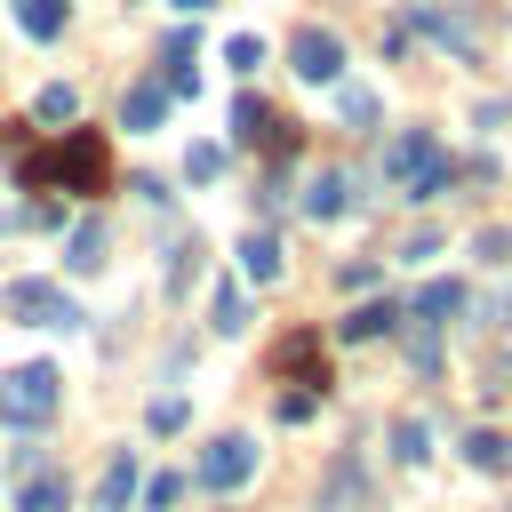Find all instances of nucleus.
Returning a JSON list of instances; mask_svg holds the SVG:
<instances>
[{
	"label": "nucleus",
	"mask_w": 512,
	"mask_h": 512,
	"mask_svg": "<svg viewBox=\"0 0 512 512\" xmlns=\"http://www.w3.org/2000/svg\"><path fill=\"white\" fill-rule=\"evenodd\" d=\"M136 496H144V504H152V512H168V504H176V496H184V480H176V472H160V480H144V488H136Z\"/></svg>",
	"instance_id": "obj_25"
},
{
	"label": "nucleus",
	"mask_w": 512,
	"mask_h": 512,
	"mask_svg": "<svg viewBox=\"0 0 512 512\" xmlns=\"http://www.w3.org/2000/svg\"><path fill=\"white\" fill-rule=\"evenodd\" d=\"M240 272H248L256 288H272V280H280V240H272V232H248V240H240Z\"/></svg>",
	"instance_id": "obj_18"
},
{
	"label": "nucleus",
	"mask_w": 512,
	"mask_h": 512,
	"mask_svg": "<svg viewBox=\"0 0 512 512\" xmlns=\"http://www.w3.org/2000/svg\"><path fill=\"white\" fill-rule=\"evenodd\" d=\"M176 424H184V400H176V392H168V400H152V432H176Z\"/></svg>",
	"instance_id": "obj_27"
},
{
	"label": "nucleus",
	"mask_w": 512,
	"mask_h": 512,
	"mask_svg": "<svg viewBox=\"0 0 512 512\" xmlns=\"http://www.w3.org/2000/svg\"><path fill=\"white\" fill-rule=\"evenodd\" d=\"M448 144L432 136V128H400L392 144H384V184L392 192H408V200H440L448 192Z\"/></svg>",
	"instance_id": "obj_2"
},
{
	"label": "nucleus",
	"mask_w": 512,
	"mask_h": 512,
	"mask_svg": "<svg viewBox=\"0 0 512 512\" xmlns=\"http://www.w3.org/2000/svg\"><path fill=\"white\" fill-rule=\"evenodd\" d=\"M72 112H80V88H64V80H56V88H40V96H32V120H48V128H64V120H72Z\"/></svg>",
	"instance_id": "obj_20"
},
{
	"label": "nucleus",
	"mask_w": 512,
	"mask_h": 512,
	"mask_svg": "<svg viewBox=\"0 0 512 512\" xmlns=\"http://www.w3.org/2000/svg\"><path fill=\"white\" fill-rule=\"evenodd\" d=\"M216 168H224V144H192V160H184V176H200V184H208Z\"/></svg>",
	"instance_id": "obj_26"
},
{
	"label": "nucleus",
	"mask_w": 512,
	"mask_h": 512,
	"mask_svg": "<svg viewBox=\"0 0 512 512\" xmlns=\"http://www.w3.org/2000/svg\"><path fill=\"white\" fill-rule=\"evenodd\" d=\"M160 64H168V72H160V88H168V96H192V88H200V72H192V32H168Z\"/></svg>",
	"instance_id": "obj_17"
},
{
	"label": "nucleus",
	"mask_w": 512,
	"mask_h": 512,
	"mask_svg": "<svg viewBox=\"0 0 512 512\" xmlns=\"http://www.w3.org/2000/svg\"><path fill=\"white\" fill-rule=\"evenodd\" d=\"M408 312H416V328H448V320L464 312V288H456V280H424Z\"/></svg>",
	"instance_id": "obj_12"
},
{
	"label": "nucleus",
	"mask_w": 512,
	"mask_h": 512,
	"mask_svg": "<svg viewBox=\"0 0 512 512\" xmlns=\"http://www.w3.org/2000/svg\"><path fill=\"white\" fill-rule=\"evenodd\" d=\"M464 456H472L480 472H504V464H512V440H504V432H472V440H464Z\"/></svg>",
	"instance_id": "obj_23"
},
{
	"label": "nucleus",
	"mask_w": 512,
	"mask_h": 512,
	"mask_svg": "<svg viewBox=\"0 0 512 512\" xmlns=\"http://www.w3.org/2000/svg\"><path fill=\"white\" fill-rule=\"evenodd\" d=\"M64 504H72V480L40 448H16V512H64Z\"/></svg>",
	"instance_id": "obj_6"
},
{
	"label": "nucleus",
	"mask_w": 512,
	"mask_h": 512,
	"mask_svg": "<svg viewBox=\"0 0 512 512\" xmlns=\"http://www.w3.org/2000/svg\"><path fill=\"white\" fill-rule=\"evenodd\" d=\"M56 400H64V376L48 360H24L0 376V424H16V432H40L56 416Z\"/></svg>",
	"instance_id": "obj_3"
},
{
	"label": "nucleus",
	"mask_w": 512,
	"mask_h": 512,
	"mask_svg": "<svg viewBox=\"0 0 512 512\" xmlns=\"http://www.w3.org/2000/svg\"><path fill=\"white\" fill-rule=\"evenodd\" d=\"M232 136H240V144H264V152H296V128H288L264 96H240V104H232Z\"/></svg>",
	"instance_id": "obj_7"
},
{
	"label": "nucleus",
	"mask_w": 512,
	"mask_h": 512,
	"mask_svg": "<svg viewBox=\"0 0 512 512\" xmlns=\"http://www.w3.org/2000/svg\"><path fill=\"white\" fill-rule=\"evenodd\" d=\"M344 200H352V184H344V168H320V176L304 184V216H312V224H328V216H344Z\"/></svg>",
	"instance_id": "obj_15"
},
{
	"label": "nucleus",
	"mask_w": 512,
	"mask_h": 512,
	"mask_svg": "<svg viewBox=\"0 0 512 512\" xmlns=\"http://www.w3.org/2000/svg\"><path fill=\"white\" fill-rule=\"evenodd\" d=\"M0 312H8V320H24V328H80V304H72L56 280H8Z\"/></svg>",
	"instance_id": "obj_4"
},
{
	"label": "nucleus",
	"mask_w": 512,
	"mask_h": 512,
	"mask_svg": "<svg viewBox=\"0 0 512 512\" xmlns=\"http://www.w3.org/2000/svg\"><path fill=\"white\" fill-rule=\"evenodd\" d=\"M392 328H400V304H392V296H384V304H360V312H344V320H336V336H344V344H376V336H392Z\"/></svg>",
	"instance_id": "obj_13"
},
{
	"label": "nucleus",
	"mask_w": 512,
	"mask_h": 512,
	"mask_svg": "<svg viewBox=\"0 0 512 512\" xmlns=\"http://www.w3.org/2000/svg\"><path fill=\"white\" fill-rule=\"evenodd\" d=\"M392 456H400V464H424V456H432V432H424L416 416H400V424H392Z\"/></svg>",
	"instance_id": "obj_22"
},
{
	"label": "nucleus",
	"mask_w": 512,
	"mask_h": 512,
	"mask_svg": "<svg viewBox=\"0 0 512 512\" xmlns=\"http://www.w3.org/2000/svg\"><path fill=\"white\" fill-rule=\"evenodd\" d=\"M272 376H288V384H328V352H320V336H312V328H288V336L272 344Z\"/></svg>",
	"instance_id": "obj_8"
},
{
	"label": "nucleus",
	"mask_w": 512,
	"mask_h": 512,
	"mask_svg": "<svg viewBox=\"0 0 512 512\" xmlns=\"http://www.w3.org/2000/svg\"><path fill=\"white\" fill-rule=\"evenodd\" d=\"M160 120H168V88H160V80H136V88L120 96V128L144 136V128H160Z\"/></svg>",
	"instance_id": "obj_11"
},
{
	"label": "nucleus",
	"mask_w": 512,
	"mask_h": 512,
	"mask_svg": "<svg viewBox=\"0 0 512 512\" xmlns=\"http://www.w3.org/2000/svg\"><path fill=\"white\" fill-rule=\"evenodd\" d=\"M144 488V472H136V456L120 448L112 464H104V480H96V512H128V496Z\"/></svg>",
	"instance_id": "obj_14"
},
{
	"label": "nucleus",
	"mask_w": 512,
	"mask_h": 512,
	"mask_svg": "<svg viewBox=\"0 0 512 512\" xmlns=\"http://www.w3.org/2000/svg\"><path fill=\"white\" fill-rule=\"evenodd\" d=\"M208 320H216V336H240V328H248V296H240V288H216Z\"/></svg>",
	"instance_id": "obj_21"
},
{
	"label": "nucleus",
	"mask_w": 512,
	"mask_h": 512,
	"mask_svg": "<svg viewBox=\"0 0 512 512\" xmlns=\"http://www.w3.org/2000/svg\"><path fill=\"white\" fill-rule=\"evenodd\" d=\"M192 480H200V488H216V496H232V488H248V480H256V440H248V432H216V440L200 448V464H192Z\"/></svg>",
	"instance_id": "obj_5"
},
{
	"label": "nucleus",
	"mask_w": 512,
	"mask_h": 512,
	"mask_svg": "<svg viewBox=\"0 0 512 512\" xmlns=\"http://www.w3.org/2000/svg\"><path fill=\"white\" fill-rule=\"evenodd\" d=\"M416 24H424V40H440L448 56H464V64L480 56V32H472L464 16H448V8H416Z\"/></svg>",
	"instance_id": "obj_10"
},
{
	"label": "nucleus",
	"mask_w": 512,
	"mask_h": 512,
	"mask_svg": "<svg viewBox=\"0 0 512 512\" xmlns=\"http://www.w3.org/2000/svg\"><path fill=\"white\" fill-rule=\"evenodd\" d=\"M16 184H72V192H104L112 184V152L96 128H64V144L48 152H24L16 160Z\"/></svg>",
	"instance_id": "obj_1"
},
{
	"label": "nucleus",
	"mask_w": 512,
	"mask_h": 512,
	"mask_svg": "<svg viewBox=\"0 0 512 512\" xmlns=\"http://www.w3.org/2000/svg\"><path fill=\"white\" fill-rule=\"evenodd\" d=\"M224 56H232L240 72H256V64H264V40H256V32H232V40H224Z\"/></svg>",
	"instance_id": "obj_24"
},
{
	"label": "nucleus",
	"mask_w": 512,
	"mask_h": 512,
	"mask_svg": "<svg viewBox=\"0 0 512 512\" xmlns=\"http://www.w3.org/2000/svg\"><path fill=\"white\" fill-rule=\"evenodd\" d=\"M176 8H184V16H200V8H208V0H176Z\"/></svg>",
	"instance_id": "obj_29"
},
{
	"label": "nucleus",
	"mask_w": 512,
	"mask_h": 512,
	"mask_svg": "<svg viewBox=\"0 0 512 512\" xmlns=\"http://www.w3.org/2000/svg\"><path fill=\"white\" fill-rule=\"evenodd\" d=\"M16 8V24L32 32V40H56L64 32V0H8Z\"/></svg>",
	"instance_id": "obj_19"
},
{
	"label": "nucleus",
	"mask_w": 512,
	"mask_h": 512,
	"mask_svg": "<svg viewBox=\"0 0 512 512\" xmlns=\"http://www.w3.org/2000/svg\"><path fill=\"white\" fill-rule=\"evenodd\" d=\"M288 64H296L304 80H336V72H344V40H336V32H320V24H304V32H296V48H288Z\"/></svg>",
	"instance_id": "obj_9"
},
{
	"label": "nucleus",
	"mask_w": 512,
	"mask_h": 512,
	"mask_svg": "<svg viewBox=\"0 0 512 512\" xmlns=\"http://www.w3.org/2000/svg\"><path fill=\"white\" fill-rule=\"evenodd\" d=\"M480 256L488 264H512V232H480Z\"/></svg>",
	"instance_id": "obj_28"
},
{
	"label": "nucleus",
	"mask_w": 512,
	"mask_h": 512,
	"mask_svg": "<svg viewBox=\"0 0 512 512\" xmlns=\"http://www.w3.org/2000/svg\"><path fill=\"white\" fill-rule=\"evenodd\" d=\"M104 248H112V232H104L96 216H80L72 240H64V264H72V272H104Z\"/></svg>",
	"instance_id": "obj_16"
}]
</instances>
